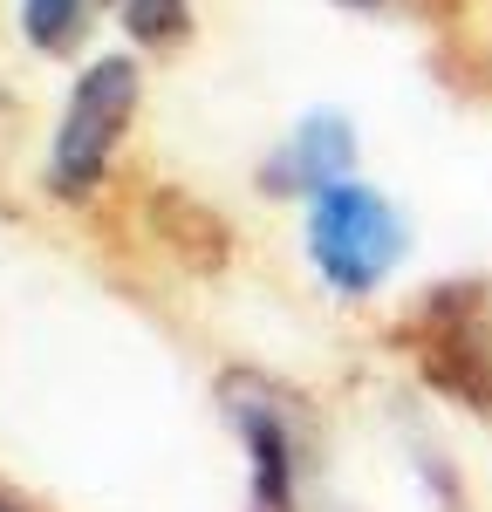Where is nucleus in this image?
<instances>
[{
    "label": "nucleus",
    "mask_w": 492,
    "mask_h": 512,
    "mask_svg": "<svg viewBox=\"0 0 492 512\" xmlns=\"http://www.w3.org/2000/svg\"><path fill=\"white\" fill-rule=\"evenodd\" d=\"M130 117H137V62L130 55L89 62L62 103L55 144H48V192L62 205H82V198L103 192L123 137H130Z\"/></svg>",
    "instance_id": "obj_1"
},
{
    "label": "nucleus",
    "mask_w": 492,
    "mask_h": 512,
    "mask_svg": "<svg viewBox=\"0 0 492 512\" xmlns=\"http://www.w3.org/2000/svg\"><path fill=\"white\" fill-rule=\"evenodd\" d=\"M404 349L417 355L424 383L445 390L465 410H492V287H438L417 301L404 328Z\"/></svg>",
    "instance_id": "obj_2"
},
{
    "label": "nucleus",
    "mask_w": 492,
    "mask_h": 512,
    "mask_svg": "<svg viewBox=\"0 0 492 512\" xmlns=\"http://www.w3.org/2000/svg\"><path fill=\"white\" fill-rule=\"evenodd\" d=\"M308 260L328 287L342 294H369L376 280H390V267L404 260V219L397 205L369 185H335V192L308 198Z\"/></svg>",
    "instance_id": "obj_3"
},
{
    "label": "nucleus",
    "mask_w": 492,
    "mask_h": 512,
    "mask_svg": "<svg viewBox=\"0 0 492 512\" xmlns=\"http://www.w3.org/2000/svg\"><path fill=\"white\" fill-rule=\"evenodd\" d=\"M219 403L246 444V512H301V410H294V396L253 369H226Z\"/></svg>",
    "instance_id": "obj_4"
},
{
    "label": "nucleus",
    "mask_w": 492,
    "mask_h": 512,
    "mask_svg": "<svg viewBox=\"0 0 492 512\" xmlns=\"http://www.w3.org/2000/svg\"><path fill=\"white\" fill-rule=\"evenodd\" d=\"M349 164H356V137L342 117H315L294 130L281 158L267 164V185L274 192H301V198H322L335 185H349Z\"/></svg>",
    "instance_id": "obj_5"
},
{
    "label": "nucleus",
    "mask_w": 492,
    "mask_h": 512,
    "mask_svg": "<svg viewBox=\"0 0 492 512\" xmlns=\"http://www.w3.org/2000/svg\"><path fill=\"white\" fill-rule=\"evenodd\" d=\"M89 21H96V0H21V28H28V41H35L41 55L82 48Z\"/></svg>",
    "instance_id": "obj_6"
},
{
    "label": "nucleus",
    "mask_w": 492,
    "mask_h": 512,
    "mask_svg": "<svg viewBox=\"0 0 492 512\" xmlns=\"http://www.w3.org/2000/svg\"><path fill=\"white\" fill-rule=\"evenodd\" d=\"M144 48H178L192 35V0H103Z\"/></svg>",
    "instance_id": "obj_7"
},
{
    "label": "nucleus",
    "mask_w": 492,
    "mask_h": 512,
    "mask_svg": "<svg viewBox=\"0 0 492 512\" xmlns=\"http://www.w3.org/2000/svg\"><path fill=\"white\" fill-rule=\"evenodd\" d=\"M342 7H390V0H342Z\"/></svg>",
    "instance_id": "obj_8"
},
{
    "label": "nucleus",
    "mask_w": 492,
    "mask_h": 512,
    "mask_svg": "<svg viewBox=\"0 0 492 512\" xmlns=\"http://www.w3.org/2000/svg\"><path fill=\"white\" fill-rule=\"evenodd\" d=\"M0 512H21V506H14V499H7V492H0Z\"/></svg>",
    "instance_id": "obj_9"
}]
</instances>
